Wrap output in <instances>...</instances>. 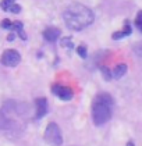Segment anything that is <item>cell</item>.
<instances>
[{
  "instance_id": "9",
  "label": "cell",
  "mask_w": 142,
  "mask_h": 146,
  "mask_svg": "<svg viewBox=\"0 0 142 146\" xmlns=\"http://www.w3.org/2000/svg\"><path fill=\"white\" fill-rule=\"evenodd\" d=\"M42 35H43L45 40H47V42L53 43V42H56V40L60 38L61 31H60L59 28H55V27H49V28H46V29H45Z\"/></svg>"
},
{
  "instance_id": "2",
  "label": "cell",
  "mask_w": 142,
  "mask_h": 146,
  "mask_svg": "<svg viewBox=\"0 0 142 146\" xmlns=\"http://www.w3.org/2000/svg\"><path fill=\"white\" fill-rule=\"evenodd\" d=\"M63 20H64V24L68 29L82 31L93 23L95 15L89 7L81 4V3H74V4H70L64 10Z\"/></svg>"
},
{
  "instance_id": "1",
  "label": "cell",
  "mask_w": 142,
  "mask_h": 146,
  "mask_svg": "<svg viewBox=\"0 0 142 146\" xmlns=\"http://www.w3.org/2000/svg\"><path fill=\"white\" fill-rule=\"evenodd\" d=\"M28 106L15 100H7L0 109V131L20 134L25 127Z\"/></svg>"
},
{
  "instance_id": "3",
  "label": "cell",
  "mask_w": 142,
  "mask_h": 146,
  "mask_svg": "<svg viewBox=\"0 0 142 146\" xmlns=\"http://www.w3.org/2000/svg\"><path fill=\"white\" fill-rule=\"evenodd\" d=\"M114 102L109 93H99L92 103V120L95 125H103L111 118Z\"/></svg>"
},
{
  "instance_id": "16",
  "label": "cell",
  "mask_w": 142,
  "mask_h": 146,
  "mask_svg": "<svg viewBox=\"0 0 142 146\" xmlns=\"http://www.w3.org/2000/svg\"><path fill=\"white\" fill-rule=\"evenodd\" d=\"M135 27L142 32V10L137 14V18H135Z\"/></svg>"
},
{
  "instance_id": "4",
  "label": "cell",
  "mask_w": 142,
  "mask_h": 146,
  "mask_svg": "<svg viewBox=\"0 0 142 146\" xmlns=\"http://www.w3.org/2000/svg\"><path fill=\"white\" fill-rule=\"evenodd\" d=\"M45 141L52 146H60L63 143V135L60 131V127L56 123H49L43 134Z\"/></svg>"
},
{
  "instance_id": "19",
  "label": "cell",
  "mask_w": 142,
  "mask_h": 146,
  "mask_svg": "<svg viewBox=\"0 0 142 146\" xmlns=\"http://www.w3.org/2000/svg\"><path fill=\"white\" fill-rule=\"evenodd\" d=\"M15 35H17V34H14V32H10V34H9V36H7V40H9V42H13V40L15 39Z\"/></svg>"
},
{
  "instance_id": "12",
  "label": "cell",
  "mask_w": 142,
  "mask_h": 146,
  "mask_svg": "<svg viewBox=\"0 0 142 146\" xmlns=\"http://www.w3.org/2000/svg\"><path fill=\"white\" fill-rule=\"evenodd\" d=\"M13 4H15V0H1L0 1V9L3 11H10Z\"/></svg>"
},
{
  "instance_id": "8",
  "label": "cell",
  "mask_w": 142,
  "mask_h": 146,
  "mask_svg": "<svg viewBox=\"0 0 142 146\" xmlns=\"http://www.w3.org/2000/svg\"><path fill=\"white\" fill-rule=\"evenodd\" d=\"M35 106H36V113H35V118L41 120L43 115L47 113V100L45 98H38L35 100Z\"/></svg>"
},
{
  "instance_id": "17",
  "label": "cell",
  "mask_w": 142,
  "mask_h": 146,
  "mask_svg": "<svg viewBox=\"0 0 142 146\" xmlns=\"http://www.w3.org/2000/svg\"><path fill=\"white\" fill-rule=\"evenodd\" d=\"M100 70H102V72H103V75H105V78H106V79L113 78V74H111V71H110L107 67L102 66V67H100Z\"/></svg>"
},
{
  "instance_id": "11",
  "label": "cell",
  "mask_w": 142,
  "mask_h": 146,
  "mask_svg": "<svg viewBox=\"0 0 142 146\" xmlns=\"http://www.w3.org/2000/svg\"><path fill=\"white\" fill-rule=\"evenodd\" d=\"M125 72H127V66H125V64H117L111 74H113V78L119 79V78H121V77H124Z\"/></svg>"
},
{
  "instance_id": "20",
  "label": "cell",
  "mask_w": 142,
  "mask_h": 146,
  "mask_svg": "<svg viewBox=\"0 0 142 146\" xmlns=\"http://www.w3.org/2000/svg\"><path fill=\"white\" fill-rule=\"evenodd\" d=\"M127 146H134V142H132V141H130V142L127 143Z\"/></svg>"
},
{
  "instance_id": "5",
  "label": "cell",
  "mask_w": 142,
  "mask_h": 146,
  "mask_svg": "<svg viewBox=\"0 0 142 146\" xmlns=\"http://www.w3.org/2000/svg\"><path fill=\"white\" fill-rule=\"evenodd\" d=\"M0 63L6 67H17L21 63V54L15 49H7L0 57Z\"/></svg>"
},
{
  "instance_id": "18",
  "label": "cell",
  "mask_w": 142,
  "mask_h": 146,
  "mask_svg": "<svg viewBox=\"0 0 142 146\" xmlns=\"http://www.w3.org/2000/svg\"><path fill=\"white\" fill-rule=\"evenodd\" d=\"M20 11H21V6H20V4H17V3H15V4H13V7L10 9V13H14V14H18Z\"/></svg>"
},
{
  "instance_id": "13",
  "label": "cell",
  "mask_w": 142,
  "mask_h": 146,
  "mask_svg": "<svg viewBox=\"0 0 142 146\" xmlns=\"http://www.w3.org/2000/svg\"><path fill=\"white\" fill-rule=\"evenodd\" d=\"M132 50H134V53L138 57H142V40L138 42V43H135L134 47H132Z\"/></svg>"
},
{
  "instance_id": "6",
  "label": "cell",
  "mask_w": 142,
  "mask_h": 146,
  "mask_svg": "<svg viewBox=\"0 0 142 146\" xmlns=\"http://www.w3.org/2000/svg\"><path fill=\"white\" fill-rule=\"evenodd\" d=\"M0 27H1L3 29H7V31H10V32L17 34L22 40H27V34L24 32V24H22L21 21H14V23H11L10 20L6 18V20H3V21L0 23Z\"/></svg>"
},
{
  "instance_id": "7",
  "label": "cell",
  "mask_w": 142,
  "mask_h": 146,
  "mask_svg": "<svg viewBox=\"0 0 142 146\" xmlns=\"http://www.w3.org/2000/svg\"><path fill=\"white\" fill-rule=\"evenodd\" d=\"M52 93L55 96H57L60 100H71L73 96H74V90L68 85H63V84H53L52 85Z\"/></svg>"
},
{
  "instance_id": "15",
  "label": "cell",
  "mask_w": 142,
  "mask_h": 146,
  "mask_svg": "<svg viewBox=\"0 0 142 146\" xmlns=\"http://www.w3.org/2000/svg\"><path fill=\"white\" fill-rule=\"evenodd\" d=\"M61 46H63V47H67V49H73L74 45H73V42H71V38H63V39H61Z\"/></svg>"
},
{
  "instance_id": "14",
  "label": "cell",
  "mask_w": 142,
  "mask_h": 146,
  "mask_svg": "<svg viewBox=\"0 0 142 146\" xmlns=\"http://www.w3.org/2000/svg\"><path fill=\"white\" fill-rule=\"evenodd\" d=\"M77 54L79 57H82V58H87V56H88V53H87V49H85V46H78L77 47Z\"/></svg>"
},
{
  "instance_id": "10",
  "label": "cell",
  "mask_w": 142,
  "mask_h": 146,
  "mask_svg": "<svg viewBox=\"0 0 142 146\" xmlns=\"http://www.w3.org/2000/svg\"><path fill=\"white\" fill-rule=\"evenodd\" d=\"M132 32V27L130 21H125V25H124V28L121 29V31H117V32H114V34L111 35V38L114 39V40H119V39H123V38H125V36H130Z\"/></svg>"
}]
</instances>
